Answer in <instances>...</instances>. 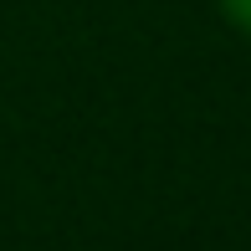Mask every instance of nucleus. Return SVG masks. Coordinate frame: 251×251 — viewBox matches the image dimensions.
Masks as SVG:
<instances>
[{
  "label": "nucleus",
  "instance_id": "f257e3e1",
  "mask_svg": "<svg viewBox=\"0 0 251 251\" xmlns=\"http://www.w3.org/2000/svg\"><path fill=\"white\" fill-rule=\"evenodd\" d=\"M215 5H221V16L231 21L241 36H251V0H215Z\"/></svg>",
  "mask_w": 251,
  "mask_h": 251
}]
</instances>
